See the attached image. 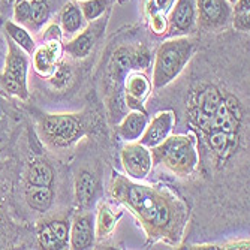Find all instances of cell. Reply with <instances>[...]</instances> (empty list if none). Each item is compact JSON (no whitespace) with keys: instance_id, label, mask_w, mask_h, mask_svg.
<instances>
[{"instance_id":"1","label":"cell","mask_w":250,"mask_h":250,"mask_svg":"<svg viewBox=\"0 0 250 250\" xmlns=\"http://www.w3.org/2000/svg\"><path fill=\"white\" fill-rule=\"evenodd\" d=\"M195 45L189 38H174L165 41L156 51L151 84L154 88H164L172 83L185 69L193 56Z\"/></svg>"},{"instance_id":"2","label":"cell","mask_w":250,"mask_h":250,"mask_svg":"<svg viewBox=\"0 0 250 250\" xmlns=\"http://www.w3.org/2000/svg\"><path fill=\"white\" fill-rule=\"evenodd\" d=\"M151 157L153 164H162L178 175H188L198 164L195 140L188 135L168 136L164 143L153 147Z\"/></svg>"},{"instance_id":"3","label":"cell","mask_w":250,"mask_h":250,"mask_svg":"<svg viewBox=\"0 0 250 250\" xmlns=\"http://www.w3.org/2000/svg\"><path fill=\"white\" fill-rule=\"evenodd\" d=\"M126 201L141 216V219H144L153 228L159 229L169 223L171 211L168 206L148 186L127 185Z\"/></svg>"},{"instance_id":"4","label":"cell","mask_w":250,"mask_h":250,"mask_svg":"<svg viewBox=\"0 0 250 250\" xmlns=\"http://www.w3.org/2000/svg\"><path fill=\"white\" fill-rule=\"evenodd\" d=\"M43 130L59 147L71 146L83 135V125L72 114H51L43 119Z\"/></svg>"},{"instance_id":"5","label":"cell","mask_w":250,"mask_h":250,"mask_svg":"<svg viewBox=\"0 0 250 250\" xmlns=\"http://www.w3.org/2000/svg\"><path fill=\"white\" fill-rule=\"evenodd\" d=\"M198 24L206 30H217L229 24L232 6L228 0H196Z\"/></svg>"},{"instance_id":"6","label":"cell","mask_w":250,"mask_h":250,"mask_svg":"<svg viewBox=\"0 0 250 250\" xmlns=\"http://www.w3.org/2000/svg\"><path fill=\"white\" fill-rule=\"evenodd\" d=\"M122 164L129 177L140 181L144 180L153 167L150 148L143 146L140 141L127 143L122 150Z\"/></svg>"},{"instance_id":"7","label":"cell","mask_w":250,"mask_h":250,"mask_svg":"<svg viewBox=\"0 0 250 250\" xmlns=\"http://www.w3.org/2000/svg\"><path fill=\"white\" fill-rule=\"evenodd\" d=\"M198 24L196 0H175L171 6V14L168 18V29L178 33L188 35Z\"/></svg>"},{"instance_id":"8","label":"cell","mask_w":250,"mask_h":250,"mask_svg":"<svg viewBox=\"0 0 250 250\" xmlns=\"http://www.w3.org/2000/svg\"><path fill=\"white\" fill-rule=\"evenodd\" d=\"M174 123H175V117L172 111L157 112V114L147 123L141 138L138 141L147 148H153L159 146L169 136Z\"/></svg>"},{"instance_id":"9","label":"cell","mask_w":250,"mask_h":250,"mask_svg":"<svg viewBox=\"0 0 250 250\" xmlns=\"http://www.w3.org/2000/svg\"><path fill=\"white\" fill-rule=\"evenodd\" d=\"M63 47L60 41H45L33 51V67L41 77H50L62 56Z\"/></svg>"},{"instance_id":"10","label":"cell","mask_w":250,"mask_h":250,"mask_svg":"<svg viewBox=\"0 0 250 250\" xmlns=\"http://www.w3.org/2000/svg\"><path fill=\"white\" fill-rule=\"evenodd\" d=\"M8 43H9V50H8V56H6V62H5L3 75H6L9 78H14L17 81H20L21 84L27 85L29 62H27L26 53L22 51L17 43H14L12 41H9Z\"/></svg>"},{"instance_id":"11","label":"cell","mask_w":250,"mask_h":250,"mask_svg":"<svg viewBox=\"0 0 250 250\" xmlns=\"http://www.w3.org/2000/svg\"><path fill=\"white\" fill-rule=\"evenodd\" d=\"M95 241V222L90 214L75 219L69 234L71 249H90Z\"/></svg>"},{"instance_id":"12","label":"cell","mask_w":250,"mask_h":250,"mask_svg":"<svg viewBox=\"0 0 250 250\" xmlns=\"http://www.w3.org/2000/svg\"><path fill=\"white\" fill-rule=\"evenodd\" d=\"M98 35H99V29L96 26L93 24L88 26L78 36H75L71 42H67L64 51L74 59H85L90 54V51L93 50Z\"/></svg>"},{"instance_id":"13","label":"cell","mask_w":250,"mask_h":250,"mask_svg":"<svg viewBox=\"0 0 250 250\" xmlns=\"http://www.w3.org/2000/svg\"><path fill=\"white\" fill-rule=\"evenodd\" d=\"M147 123H148V119L143 111H138V109L130 111L119 125L120 138L126 143L138 141L141 138Z\"/></svg>"},{"instance_id":"14","label":"cell","mask_w":250,"mask_h":250,"mask_svg":"<svg viewBox=\"0 0 250 250\" xmlns=\"http://www.w3.org/2000/svg\"><path fill=\"white\" fill-rule=\"evenodd\" d=\"M125 92H126V101L130 106L133 104L141 105L151 92V83L144 74L132 72L127 75L125 81Z\"/></svg>"},{"instance_id":"15","label":"cell","mask_w":250,"mask_h":250,"mask_svg":"<svg viewBox=\"0 0 250 250\" xmlns=\"http://www.w3.org/2000/svg\"><path fill=\"white\" fill-rule=\"evenodd\" d=\"M60 24H62L63 32L67 35L80 33L85 24V20H84L80 5L74 2H67L60 12Z\"/></svg>"},{"instance_id":"16","label":"cell","mask_w":250,"mask_h":250,"mask_svg":"<svg viewBox=\"0 0 250 250\" xmlns=\"http://www.w3.org/2000/svg\"><path fill=\"white\" fill-rule=\"evenodd\" d=\"M223 96L219 90L213 85H208L202 90L198 96V108L196 111L201 112V114L207 116V117H213L216 114V111L219 109V106L223 102Z\"/></svg>"},{"instance_id":"17","label":"cell","mask_w":250,"mask_h":250,"mask_svg":"<svg viewBox=\"0 0 250 250\" xmlns=\"http://www.w3.org/2000/svg\"><path fill=\"white\" fill-rule=\"evenodd\" d=\"M27 204L36 211H47L53 202V190L50 186H35L27 185L26 189Z\"/></svg>"},{"instance_id":"18","label":"cell","mask_w":250,"mask_h":250,"mask_svg":"<svg viewBox=\"0 0 250 250\" xmlns=\"http://www.w3.org/2000/svg\"><path fill=\"white\" fill-rule=\"evenodd\" d=\"M5 30H6L8 36L11 38V41L14 43H17L22 51L27 54H33V51L36 48V43H35L33 36L27 32V29L24 26H21L14 21H8L5 24Z\"/></svg>"},{"instance_id":"19","label":"cell","mask_w":250,"mask_h":250,"mask_svg":"<svg viewBox=\"0 0 250 250\" xmlns=\"http://www.w3.org/2000/svg\"><path fill=\"white\" fill-rule=\"evenodd\" d=\"M208 144L222 157L228 156L237 144V135L223 130H211L208 132Z\"/></svg>"},{"instance_id":"20","label":"cell","mask_w":250,"mask_h":250,"mask_svg":"<svg viewBox=\"0 0 250 250\" xmlns=\"http://www.w3.org/2000/svg\"><path fill=\"white\" fill-rule=\"evenodd\" d=\"M95 190H96V180H95V177L90 172H87V171L80 172L78 177H77V181H75V196H77V201L80 204H87L90 199L93 198Z\"/></svg>"},{"instance_id":"21","label":"cell","mask_w":250,"mask_h":250,"mask_svg":"<svg viewBox=\"0 0 250 250\" xmlns=\"http://www.w3.org/2000/svg\"><path fill=\"white\" fill-rule=\"evenodd\" d=\"M232 24L238 32L250 30V0H237L232 8Z\"/></svg>"},{"instance_id":"22","label":"cell","mask_w":250,"mask_h":250,"mask_svg":"<svg viewBox=\"0 0 250 250\" xmlns=\"http://www.w3.org/2000/svg\"><path fill=\"white\" fill-rule=\"evenodd\" d=\"M53 169L45 162H35L27 172V185L35 186H51L53 183Z\"/></svg>"},{"instance_id":"23","label":"cell","mask_w":250,"mask_h":250,"mask_svg":"<svg viewBox=\"0 0 250 250\" xmlns=\"http://www.w3.org/2000/svg\"><path fill=\"white\" fill-rule=\"evenodd\" d=\"M106 0H83L80 3V8L84 15V20L92 22L104 15V12L106 11Z\"/></svg>"},{"instance_id":"24","label":"cell","mask_w":250,"mask_h":250,"mask_svg":"<svg viewBox=\"0 0 250 250\" xmlns=\"http://www.w3.org/2000/svg\"><path fill=\"white\" fill-rule=\"evenodd\" d=\"M30 12H32V24L41 27L48 21L50 6L47 0H30Z\"/></svg>"},{"instance_id":"25","label":"cell","mask_w":250,"mask_h":250,"mask_svg":"<svg viewBox=\"0 0 250 250\" xmlns=\"http://www.w3.org/2000/svg\"><path fill=\"white\" fill-rule=\"evenodd\" d=\"M0 87H2L3 92L12 95V96H17L20 99H26L29 92H27V85L21 84L20 81L14 80V78H9L6 75H0Z\"/></svg>"},{"instance_id":"26","label":"cell","mask_w":250,"mask_h":250,"mask_svg":"<svg viewBox=\"0 0 250 250\" xmlns=\"http://www.w3.org/2000/svg\"><path fill=\"white\" fill-rule=\"evenodd\" d=\"M14 20H15V22H18V24H21V26H33L29 0H15Z\"/></svg>"},{"instance_id":"27","label":"cell","mask_w":250,"mask_h":250,"mask_svg":"<svg viewBox=\"0 0 250 250\" xmlns=\"http://www.w3.org/2000/svg\"><path fill=\"white\" fill-rule=\"evenodd\" d=\"M38 240H39V244L47 249V250H54V249H63V246L59 243V240L56 238V235L53 234L51 228L48 223L42 225L39 231H38Z\"/></svg>"},{"instance_id":"28","label":"cell","mask_w":250,"mask_h":250,"mask_svg":"<svg viewBox=\"0 0 250 250\" xmlns=\"http://www.w3.org/2000/svg\"><path fill=\"white\" fill-rule=\"evenodd\" d=\"M116 220L117 219L109 211L108 207H102L98 216V234L104 235V234L111 232V229L116 226Z\"/></svg>"},{"instance_id":"29","label":"cell","mask_w":250,"mask_h":250,"mask_svg":"<svg viewBox=\"0 0 250 250\" xmlns=\"http://www.w3.org/2000/svg\"><path fill=\"white\" fill-rule=\"evenodd\" d=\"M48 225H50L53 234L56 235V238L59 240V243L63 246V249H66L67 243H69V234H71L69 225L63 220H54V222H50Z\"/></svg>"},{"instance_id":"30","label":"cell","mask_w":250,"mask_h":250,"mask_svg":"<svg viewBox=\"0 0 250 250\" xmlns=\"http://www.w3.org/2000/svg\"><path fill=\"white\" fill-rule=\"evenodd\" d=\"M150 30L154 35H165L168 30V18L165 14L150 15Z\"/></svg>"},{"instance_id":"31","label":"cell","mask_w":250,"mask_h":250,"mask_svg":"<svg viewBox=\"0 0 250 250\" xmlns=\"http://www.w3.org/2000/svg\"><path fill=\"white\" fill-rule=\"evenodd\" d=\"M174 5V0H148L147 2V12L148 15L153 14H165Z\"/></svg>"},{"instance_id":"32","label":"cell","mask_w":250,"mask_h":250,"mask_svg":"<svg viewBox=\"0 0 250 250\" xmlns=\"http://www.w3.org/2000/svg\"><path fill=\"white\" fill-rule=\"evenodd\" d=\"M45 41H60L62 39V30L57 24H51L48 26L47 32L43 35Z\"/></svg>"},{"instance_id":"33","label":"cell","mask_w":250,"mask_h":250,"mask_svg":"<svg viewBox=\"0 0 250 250\" xmlns=\"http://www.w3.org/2000/svg\"><path fill=\"white\" fill-rule=\"evenodd\" d=\"M228 2H229V3H231V5H234V3H235V2H237V0H228Z\"/></svg>"},{"instance_id":"34","label":"cell","mask_w":250,"mask_h":250,"mask_svg":"<svg viewBox=\"0 0 250 250\" xmlns=\"http://www.w3.org/2000/svg\"><path fill=\"white\" fill-rule=\"evenodd\" d=\"M80 2H83V0H80Z\"/></svg>"},{"instance_id":"35","label":"cell","mask_w":250,"mask_h":250,"mask_svg":"<svg viewBox=\"0 0 250 250\" xmlns=\"http://www.w3.org/2000/svg\"><path fill=\"white\" fill-rule=\"evenodd\" d=\"M29 2H30V0H29Z\"/></svg>"}]
</instances>
